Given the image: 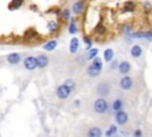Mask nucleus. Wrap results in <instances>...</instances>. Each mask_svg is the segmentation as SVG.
<instances>
[{"mask_svg": "<svg viewBox=\"0 0 152 137\" xmlns=\"http://www.w3.org/2000/svg\"><path fill=\"white\" fill-rule=\"evenodd\" d=\"M129 53H131V56L133 58H140L141 54H142V47L140 45H138V44L137 45H133L131 47V50H129Z\"/></svg>", "mask_w": 152, "mask_h": 137, "instance_id": "nucleus-12", "label": "nucleus"}, {"mask_svg": "<svg viewBox=\"0 0 152 137\" xmlns=\"http://www.w3.org/2000/svg\"><path fill=\"white\" fill-rule=\"evenodd\" d=\"M94 111L97 113V115H103L108 111V103L104 98H96L95 102H94Z\"/></svg>", "mask_w": 152, "mask_h": 137, "instance_id": "nucleus-1", "label": "nucleus"}, {"mask_svg": "<svg viewBox=\"0 0 152 137\" xmlns=\"http://www.w3.org/2000/svg\"><path fill=\"white\" fill-rule=\"evenodd\" d=\"M70 93H71V91H70L64 84L59 85V86L56 89V96H57V98L61 99V100H65V99H68L69 96H70Z\"/></svg>", "mask_w": 152, "mask_h": 137, "instance_id": "nucleus-2", "label": "nucleus"}, {"mask_svg": "<svg viewBox=\"0 0 152 137\" xmlns=\"http://www.w3.org/2000/svg\"><path fill=\"white\" fill-rule=\"evenodd\" d=\"M6 60H7V63L11 64V65H17V64H19V63L21 61V57H20L19 53L12 52V53H10V54L6 57Z\"/></svg>", "mask_w": 152, "mask_h": 137, "instance_id": "nucleus-8", "label": "nucleus"}, {"mask_svg": "<svg viewBox=\"0 0 152 137\" xmlns=\"http://www.w3.org/2000/svg\"><path fill=\"white\" fill-rule=\"evenodd\" d=\"M113 58H114V51L112 48H106L104 52H103V59H104V61L110 63L113 60Z\"/></svg>", "mask_w": 152, "mask_h": 137, "instance_id": "nucleus-20", "label": "nucleus"}, {"mask_svg": "<svg viewBox=\"0 0 152 137\" xmlns=\"http://www.w3.org/2000/svg\"><path fill=\"white\" fill-rule=\"evenodd\" d=\"M57 45H58L57 40L56 39H51V40H49L48 43H45L43 45V50H45V51H53L57 47Z\"/></svg>", "mask_w": 152, "mask_h": 137, "instance_id": "nucleus-18", "label": "nucleus"}, {"mask_svg": "<svg viewBox=\"0 0 152 137\" xmlns=\"http://www.w3.org/2000/svg\"><path fill=\"white\" fill-rule=\"evenodd\" d=\"M84 5H86L84 0H77V1H75V2L72 4V6H71V11H72V13H74L75 15H80V14H82L83 11H84Z\"/></svg>", "mask_w": 152, "mask_h": 137, "instance_id": "nucleus-6", "label": "nucleus"}, {"mask_svg": "<svg viewBox=\"0 0 152 137\" xmlns=\"http://www.w3.org/2000/svg\"><path fill=\"white\" fill-rule=\"evenodd\" d=\"M78 46H80V39L76 38V37L71 38L70 44H69V52H70L71 54L77 53V51H78Z\"/></svg>", "mask_w": 152, "mask_h": 137, "instance_id": "nucleus-10", "label": "nucleus"}, {"mask_svg": "<svg viewBox=\"0 0 152 137\" xmlns=\"http://www.w3.org/2000/svg\"><path fill=\"white\" fill-rule=\"evenodd\" d=\"M119 85H120V89L121 90H124V91H129L132 87H133V79H132V77H129V76H124L121 79H120V83H119Z\"/></svg>", "mask_w": 152, "mask_h": 137, "instance_id": "nucleus-3", "label": "nucleus"}, {"mask_svg": "<svg viewBox=\"0 0 152 137\" xmlns=\"http://www.w3.org/2000/svg\"><path fill=\"white\" fill-rule=\"evenodd\" d=\"M100 73H101L100 71H97V70L93 68L90 65L87 67V74H88V76H90V77H97Z\"/></svg>", "mask_w": 152, "mask_h": 137, "instance_id": "nucleus-26", "label": "nucleus"}, {"mask_svg": "<svg viewBox=\"0 0 152 137\" xmlns=\"http://www.w3.org/2000/svg\"><path fill=\"white\" fill-rule=\"evenodd\" d=\"M114 119H115V123L116 124H119V125H125L127 122H128V113L127 112H125V111H118V112H115V117H114Z\"/></svg>", "mask_w": 152, "mask_h": 137, "instance_id": "nucleus-5", "label": "nucleus"}, {"mask_svg": "<svg viewBox=\"0 0 152 137\" xmlns=\"http://www.w3.org/2000/svg\"><path fill=\"white\" fill-rule=\"evenodd\" d=\"M122 107H124V102H122V99H121V98L114 99V102L112 103V110H113L114 112H118V111H121Z\"/></svg>", "mask_w": 152, "mask_h": 137, "instance_id": "nucleus-17", "label": "nucleus"}, {"mask_svg": "<svg viewBox=\"0 0 152 137\" xmlns=\"http://www.w3.org/2000/svg\"><path fill=\"white\" fill-rule=\"evenodd\" d=\"M109 92H110V87H109V85H107L106 83H101V84L97 85V93H99L101 97H104V96L109 94Z\"/></svg>", "mask_w": 152, "mask_h": 137, "instance_id": "nucleus-11", "label": "nucleus"}, {"mask_svg": "<svg viewBox=\"0 0 152 137\" xmlns=\"http://www.w3.org/2000/svg\"><path fill=\"white\" fill-rule=\"evenodd\" d=\"M142 5H144V8H145V9H148V8L151 9V7H152V4H151L150 1H144Z\"/></svg>", "mask_w": 152, "mask_h": 137, "instance_id": "nucleus-33", "label": "nucleus"}, {"mask_svg": "<svg viewBox=\"0 0 152 137\" xmlns=\"http://www.w3.org/2000/svg\"><path fill=\"white\" fill-rule=\"evenodd\" d=\"M69 21H70V22H69V26H68V32H69L70 34H76V33L78 32V27H77V25H76L75 18L71 17Z\"/></svg>", "mask_w": 152, "mask_h": 137, "instance_id": "nucleus-16", "label": "nucleus"}, {"mask_svg": "<svg viewBox=\"0 0 152 137\" xmlns=\"http://www.w3.org/2000/svg\"><path fill=\"white\" fill-rule=\"evenodd\" d=\"M124 8H125V12H133L135 8V4L133 1H126L124 4Z\"/></svg>", "mask_w": 152, "mask_h": 137, "instance_id": "nucleus-24", "label": "nucleus"}, {"mask_svg": "<svg viewBox=\"0 0 152 137\" xmlns=\"http://www.w3.org/2000/svg\"><path fill=\"white\" fill-rule=\"evenodd\" d=\"M36 34H37V32L34 31V30H32V28H30V30H27L26 32H25V39H27V40H31V39H33L34 37H36Z\"/></svg>", "mask_w": 152, "mask_h": 137, "instance_id": "nucleus-27", "label": "nucleus"}, {"mask_svg": "<svg viewBox=\"0 0 152 137\" xmlns=\"http://www.w3.org/2000/svg\"><path fill=\"white\" fill-rule=\"evenodd\" d=\"M151 13H152V7H151Z\"/></svg>", "mask_w": 152, "mask_h": 137, "instance_id": "nucleus-37", "label": "nucleus"}, {"mask_svg": "<svg viewBox=\"0 0 152 137\" xmlns=\"http://www.w3.org/2000/svg\"><path fill=\"white\" fill-rule=\"evenodd\" d=\"M46 28H48L49 33H57L58 30H59V25L56 20H50L46 24Z\"/></svg>", "mask_w": 152, "mask_h": 137, "instance_id": "nucleus-14", "label": "nucleus"}, {"mask_svg": "<svg viewBox=\"0 0 152 137\" xmlns=\"http://www.w3.org/2000/svg\"><path fill=\"white\" fill-rule=\"evenodd\" d=\"M74 105H75L76 107H80V105H81V100H80V99H76V100H74Z\"/></svg>", "mask_w": 152, "mask_h": 137, "instance_id": "nucleus-35", "label": "nucleus"}, {"mask_svg": "<svg viewBox=\"0 0 152 137\" xmlns=\"http://www.w3.org/2000/svg\"><path fill=\"white\" fill-rule=\"evenodd\" d=\"M113 137H118V136H115V135H114V136H113Z\"/></svg>", "mask_w": 152, "mask_h": 137, "instance_id": "nucleus-36", "label": "nucleus"}, {"mask_svg": "<svg viewBox=\"0 0 152 137\" xmlns=\"http://www.w3.org/2000/svg\"><path fill=\"white\" fill-rule=\"evenodd\" d=\"M24 67L28 71H32V70H36L37 68V59L36 57L33 56H28L24 59Z\"/></svg>", "mask_w": 152, "mask_h": 137, "instance_id": "nucleus-4", "label": "nucleus"}, {"mask_svg": "<svg viewBox=\"0 0 152 137\" xmlns=\"http://www.w3.org/2000/svg\"><path fill=\"white\" fill-rule=\"evenodd\" d=\"M144 39L147 40H152V31H144Z\"/></svg>", "mask_w": 152, "mask_h": 137, "instance_id": "nucleus-31", "label": "nucleus"}, {"mask_svg": "<svg viewBox=\"0 0 152 137\" xmlns=\"http://www.w3.org/2000/svg\"><path fill=\"white\" fill-rule=\"evenodd\" d=\"M118 133V126L116 125H110L109 126V129L106 131V137H113L114 135H116Z\"/></svg>", "mask_w": 152, "mask_h": 137, "instance_id": "nucleus-22", "label": "nucleus"}, {"mask_svg": "<svg viewBox=\"0 0 152 137\" xmlns=\"http://www.w3.org/2000/svg\"><path fill=\"white\" fill-rule=\"evenodd\" d=\"M59 15H61V19H62L64 22H68V21L70 20V18H71V12H70L69 8H64V9L61 11Z\"/></svg>", "mask_w": 152, "mask_h": 137, "instance_id": "nucleus-19", "label": "nucleus"}, {"mask_svg": "<svg viewBox=\"0 0 152 137\" xmlns=\"http://www.w3.org/2000/svg\"><path fill=\"white\" fill-rule=\"evenodd\" d=\"M102 136V130L99 126H91L87 131V137H101Z\"/></svg>", "mask_w": 152, "mask_h": 137, "instance_id": "nucleus-13", "label": "nucleus"}, {"mask_svg": "<svg viewBox=\"0 0 152 137\" xmlns=\"http://www.w3.org/2000/svg\"><path fill=\"white\" fill-rule=\"evenodd\" d=\"M110 63H112V64H110V70H115V68H118V65H119V64H118L116 61H113V60H112Z\"/></svg>", "mask_w": 152, "mask_h": 137, "instance_id": "nucleus-34", "label": "nucleus"}, {"mask_svg": "<svg viewBox=\"0 0 152 137\" xmlns=\"http://www.w3.org/2000/svg\"><path fill=\"white\" fill-rule=\"evenodd\" d=\"M97 54H99V50L97 48H90L89 51H88V56H87V58L90 60V59H94L95 57H97Z\"/></svg>", "mask_w": 152, "mask_h": 137, "instance_id": "nucleus-28", "label": "nucleus"}, {"mask_svg": "<svg viewBox=\"0 0 152 137\" xmlns=\"http://www.w3.org/2000/svg\"><path fill=\"white\" fill-rule=\"evenodd\" d=\"M133 137H142V131L140 129H135L133 131Z\"/></svg>", "mask_w": 152, "mask_h": 137, "instance_id": "nucleus-32", "label": "nucleus"}, {"mask_svg": "<svg viewBox=\"0 0 152 137\" xmlns=\"http://www.w3.org/2000/svg\"><path fill=\"white\" fill-rule=\"evenodd\" d=\"M131 68H132V65H131V63H128L127 60H124V61H121V63L118 65V71H119V73H121V74H124V76L128 74V72L131 71Z\"/></svg>", "mask_w": 152, "mask_h": 137, "instance_id": "nucleus-7", "label": "nucleus"}, {"mask_svg": "<svg viewBox=\"0 0 152 137\" xmlns=\"http://www.w3.org/2000/svg\"><path fill=\"white\" fill-rule=\"evenodd\" d=\"M23 2H24V0H12L10 6H8V8L10 9H18L23 5Z\"/></svg>", "mask_w": 152, "mask_h": 137, "instance_id": "nucleus-23", "label": "nucleus"}, {"mask_svg": "<svg viewBox=\"0 0 152 137\" xmlns=\"http://www.w3.org/2000/svg\"><path fill=\"white\" fill-rule=\"evenodd\" d=\"M90 66L97 71H102V67H103V63H102V59L99 58V57H95L94 59H91V63H90Z\"/></svg>", "mask_w": 152, "mask_h": 137, "instance_id": "nucleus-15", "label": "nucleus"}, {"mask_svg": "<svg viewBox=\"0 0 152 137\" xmlns=\"http://www.w3.org/2000/svg\"><path fill=\"white\" fill-rule=\"evenodd\" d=\"M37 59V67L38 68H45L49 65V58L45 54H39L36 57Z\"/></svg>", "mask_w": 152, "mask_h": 137, "instance_id": "nucleus-9", "label": "nucleus"}, {"mask_svg": "<svg viewBox=\"0 0 152 137\" xmlns=\"http://www.w3.org/2000/svg\"><path fill=\"white\" fill-rule=\"evenodd\" d=\"M64 85L72 92V91H75V89H76V83H75V80L72 79V78H68L65 81H64Z\"/></svg>", "mask_w": 152, "mask_h": 137, "instance_id": "nucleus-21", "label": "nucleus"}, {"mask_svg": "<svg viewBox=\"0 0 152 137\" xmlns=\"http://www.w3.org/2000/svg\"><path fill=\"white\" fill-rule=\"evenodd\" d=\"M83 43L86 44V50H87V51H89V50L91 48V45H93L91 38H90V37H87V35H84V37H83Z\"/></svg>", "mask_w": 152, "mask_h": 137, "instance_id": "nucleus-29", "label": "nucleus"}, {"mask_svg": "<svg viewBox=\"0 0 152 137\" xmlns=\"http://www.w3.org/2000/svg\"><path fill=\"white\" fill-rule=\"evenodd\" d=\"M122 32H124L125 34H127V35H128V34H129L131 32H133V31H132V28H131V26L126 24V25H124V27H122Z\"/></svg>", "mask_w": 152, "mask_h": 137, "instance_id": "nucleus-30", "label": "nucleus"}, {"mask_svg": "<svg viewBox=\"0 0 152 137\" xmlns=\"http://www.w3.org/2000/svg\"><path fill=\"white\" fill-rule=\"evenodd\" d=\"M95 33H96L97 35H104V34L107 33V28H106L102 24H99V25L96 26V28H95Z\"/></svg>", "mask_w": 152, "mask_h": 137, "instance_id": "nucleus-25", "label": "nucleus"}]
</instances>
